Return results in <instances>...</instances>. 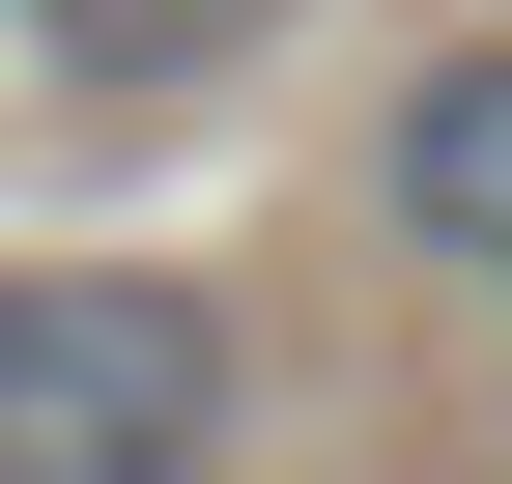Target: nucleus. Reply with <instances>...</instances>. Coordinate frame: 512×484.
<instances>
[{"label":"nucleus","mask_w":512,"mask_h":484,"mask_svg":"<svg viewBox=\"0 0 512 484\" xmlns=\"http://www.w3.org/2000/svg\"><path fill=\"white\" fill-rule=\"evenodd\" d=\"M256 342L171 257H0V484H228Z\"/></svg>","instance_id":"1"},{"label":"nucleus","mask_w":512,"mask_h":484,"mask_svg":"<svg viewBox=\"0 0 512 484\" xmlns=\"http://www.w3.org/2000/svg\"><path fill=\"white\" fill-rule=\"evenodd\" d=\"M370 200H399V257H427V285H484V314H512V29H484V57H427V86L370 114Z\"/></svg>","instance_id":"2"},{"label":"nucleus","mask_w":512,"mask_h":484,"mask_svg":"<svg viewBox=\"0 0 512 484\" xmlns=\"http://www.w3.org/2000/svg\"><path fill=\"white\" fill-rule=\"evenodd\" d=\"M256 29H285V0H0V86H86V114H171V86H228Z\"/></svg>","instance_id":"3"}]
</instances>
